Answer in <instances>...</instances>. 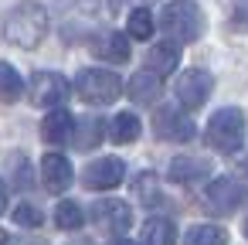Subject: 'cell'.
Listing matches in <instances>:
<instances>
[{
    "label": "cell",
    "instance_id": "cell-11",
    "mask_svg": "<svg viewBox=\"0 0 248 245\" xmlns=\"http://www.w3.org/2000/svg\"><path fill=\"white\" fill-rule=\"evenodd\" d=\"M204 197H207V208H211L214 214H228V211H234V208L241 204L245 191H241L231 177H217V180H211V187L204 191Z\"/></svg>",
    "mask_w": 248,
    "mask_h": 245
},
{
    "label": "cell",
    "instance_id": "cell-13",
    "mask_svg": "<svg viewBox=\"0 0 248 245\" xmlns=\"http://www.w3.org/2000/svg\"><path fill=\"white\" fill-rule=\"evenodd\" d=\"M72 133H75V119H72V113L68 109H62V106H55L48 116H45V123H41V140L45 143H68L72 140Z\"/></svg>",
    "mask_w": 248,
    "mask_h": 245
},
{
    "label": "cell",
    "instance_id": "cell-26",
    "mask_svg": "<svg viewBox=\"0 0 248 245\" xmlns=\"http://www.w3.org/2000/svg\"><path fill=\"white\" fill-rule=\"evenodd\" d=\"M17 184H21V187H31V170L24 167L21 157H17Z\"/></svg>",
    "mask_w": 248,
    "mask_h": 245
},
{
    "label": "cell",
    "instance_id": "cell-5",
    "mask_svg": "<svg viewBox=\"0 0 248 245\" xmlns=\"http://www.w3.org/2000/svg\"><path fill=\"white\" fill-rule=\"evenodd\" d=\"M28 92H31V102H34V106H41V109H55V106H65L72 85H68V79L58 75V72H34Z\"/></svg>",
    "mask_w": 248,
    "mask_h": 245
},
{
    "label": "cell",
    "instance_id": "cell-27",
    "mask_svg": "<svg viewBox=\"0 0 248 245\" xmlns=\"http://www.w3.org/2000/svg\"><path fill=\"white\" fill-rule=\"evenodd\" d=\"M4 208H7V187H4V180H0V214H4Z\"/></svg>",
    "mask_w": 248,
    "mask_h": 245
},
{
    "label": "cell",
    "instance_id": "cell-19",
    "mask_svg": "<svg viewBox=\"0 0 248 245\" xmlns=\"http://www.w3.org/2000/svg\"><path fill=\"white\" fill-rule=\"evenodd\" d=\"M24 92V82L11 62H0V102H17Z\"/></svg>",
    "mask_w": 248,
    "mask_h": 245
},
{
    "label": "cell",
    "instance_id": "cell-20",
    "mask_svg": "<svg viewBox=\"0 0 248 245\" xmlns=\"http://www.w3.org/2000/svg\"><path fill=\"white\" fill-rule=\"evenodd\" d=\"M184 245H228V231L217 225H194L187 231Z\"/></svg>",
    "mask_w": 248,
    "mask_h": 245
},
{
    "label": "cell",
    "instance_id": "cell-10",
    "mask_svg": "<svg viewBox=\"0 0 248 245\" xmlns=\"http://www.w3.org/2000/svg\"><path fill=\"white\" fill-rule=\"evenodd\" d=\"M72 163L62 157V153H45L41 157V184L51 191V194H65L72 187Z\"/></svg>",
    "mask_w": 248,
    "mask_h": 245
},
{
    "label": "cell",
    "instance_id": "cell-7",
    "mask_svg": "<svg viewBox=\"0 0 248 245\" xmlns=\"http://www.w3.org/2000/svg\"><path fill=\"white\" fill-rule=\"evenodd\" d=\"M92 221L112 235H126L133 228V208L126 201H116V197H106V201H95L92 204Z\"/></svg>",
    "mask_w": 248,
    "mask_h": 245
},
{
    "label": "cell",
    "instance_id": "cell-25",
    "mask_svg": "<svg viewBox=\"0 0 248 245\" xmlns=\"http://www.w3.org/2000/svg\"><path fill=\"white\" fill-rule=\"evenodd\" d=\"M14 221H17L21 228H41L45 214H41L34 204H17V208H14Z\"/></svg>",
    "mask_w": 248,
    "mask_h": 245
},
{
    "label": "cell",
    "instance_id": "cell-21",
    "mask_svg": "<svg viewBox=\"0 0 248 245\" xmlns=\"http://www.w3.org/2000/svg\"><path fill=\"white\" fill-rule=\"evenodd\" d=\"M72 136H75V147H78V150H95V147L102 143V119H99V116L82 119L78 133H72Z\"/></svg>",
    "mask_w": 248,
    "mask_h": 245
},
{
    "label": "cell",
    "instance_id": "cell-12",
    "mask_svg": "<svg viewBox=\"0 0 248 245\" xmlns=\"http://www.w3.org/2000/svg\"><path fill=\"white\" fill-rule=\"evenodd\" d=\"M92 55L112 65H126L129 62V38L119 31H102L92 38Z\"/></svg>",
    "mask_w": 248,
    "mask_h": 245
},
{
    "label": "cell",
    "instance_id": "cell-14",
    "mask_svg": "<svg viewBox=\"0 0 248 245\" xmlns=\"http://www.w3.org/2000/svg\"><path fill=\"white\" fill-rule=\"evenodd\" d=\"M126 92H129V99H133V102L146 106V102H156V99H160L163 82H160V75H156V72L143 68V72H136V75L126 82Z\"/></svg>",
    "mask_w": 248,
    "mask_h": 245
},
{
    "label": "cell",
    "instance_id": "cell-17",
    "mask_svg": "<svg viewBox=\"0 0 248 245\" xmlns=\"http://www.w3.org/2000/svg\"><path fill=\"white\" fill-rule=\"evenodd\" d=\"M140 130H143V126H140V119H136L133 113H119V116L109 123V140L126 147V143H136V140H140Z\"/></svg>",
    "mask_w": 248,
    "mask_h": 245
},
{
    "label": "cell",
    "instance_id": "cell-3",
    "mask_svg": "<svg viewBox=\"0 0 248 245\" xmlns=\"http://www.w3.org/2000/svg\"><path fill=\"white\" fill-rule=\"evenodd\" d=\"M204 140L217 153H238L241 143H245V113L234 109V106L217 109L211 116V123L204 126Z\"/></svg>",
    "mask_w": 248,
    "mask_h": 245
},
{
    "label": "cell",
    "instance_id": "cell-8",
    "mask_svg": "<svg viewBox=\"0 0 248 245\" xmlns=\"http://www.w3.org/2000/svg\"><path fill=\"white\" fill-rule=\"evenodd\" d=\"M211 89H214V79L207 72H201V68H187L177 79V99H180L184 109H201L207 102Z\"/></svg>",
    "mask_w": 248,
    "mask_h": 245
},
{
    "label": "cell",
    "instance_id": "cell-22",
    "mask_svg": "<svg viewBox=\"0 0 248 245\" xmlns=\"http://www.w3.org/2000/svg\"><path fill=\"white\" fill-rule=\"evenodd\" d=\"M126 28H129V38H136V41H150L153 38V14L146 11V7H136V11H129V21H126Z\"/></svg>",
    "mask_w": 248,
    "mask_h": 245
},
{
    "label": "cell",
    "instance_id": "cell-6",
    "mask_svg": "<svg viewBox=\"0 0 248 245\" xmlns=\"http://www.w3.org/2000/svg\"><path fill=\"white\" fill-rule=\"evenodd\" d=\"M153 133L160 136V140H167V143H187V140H194V123H190V116L184 113V109H173V106H163V109H156V116H153Z\"/></svg>",
    "mask_w": 248,
    "mask_h": 245
},
{
    "label": "cell",
    "instance_id": "cell-23",
    "mask_svg": "<svg viewBox=\"0 0 248 245\" xmlns=\"http://www.w3.org/2000/svg\"><path fill=\"white\" fill-rule=\"evenodd\" d=\"M82 221H85V214H82V208L75 201H58V208H55V225L58 228L75 231V228H82Z\"/></svg>",
    "mask_w": 248,
    "mask_h": 245
},
{
    "label": "cell",
    "instance_id": "cell-4",
    "mask_svg": "<svg viewBox=\"0 0 248 245\" xmlns=\"http://www.w3.org/2000/svg\"><path fill=\"white\" fill-rule=\"evenodd\" d=\"M75 92H78V99L89 102V106H109V102L119 99L123 82H119V75L109 72V68H82L78 79H75Z\"/></svg>",
    "mask_w": 248,
    "mask_h": 245
},
{
    "label": "cell",
    "instance_id": "cell-15",
    "mask_svg": "<svg viewBox=\"0 0 248 245\" xmlns=\"http://www.w3.org/2000/svg\"><path fill=\"white\" fill-rule=\"evenodd\" d=\"M177 62H180V45L177 41H156L150 51H146V68L150 72H156V75H170L173 68H177Z\"/></svg>",
    "mask_w": 248,
    "mask_h": 245
},
{
    "label": "cell",
    "instance_id": "cell-2",
    "mask_svg": "<svg viewBox=\"0 0 248 245\" xmlns=\"http://www.w3.org/2000/svg\"><path fill=\"white\" fill-rule=\"evenodd\" d=\"M160 28L167 31L170 41L177 45H190L204 34V14L194 0H170L160 11Z\"/></svg>",
    "mask_w": 248,
    "mask_h": 245
},
{
    "label": "cell",
    "instance_id": "cell-29",
    "mask_svg": "<svg viewBox=\"0 0 248 245\" xmlns=\"http://www.w3.org/2000/svg\"><path fill=\"white\" fill-rule=\"evenodd\" d=\"M241 231H245V238H248V218H245V228H241Z\"/></svg>",
    "mask_w": 248,
    "mask_h": 245
},
{
    "label": "cell",
    "instance_id": "cell-1",
    "mask_svg": "<svg viewBox=\"0 0 248 245\" xmlns=\"http://www.w3.org/2000/svg\"><path fill=\"white\" fill-rule=\"evenodd\" d=\"M45 34H48V11L38 0H21L4 21V38L24 51L38 48L45 41Z\"/></svg>",
    "mask_w": 248,
    "mask_h": 245
},
{
    "label": "cell",
    "instance_id": "cell-24",
    "mask_svg": "<svg viewBox=\"0 0 248 245\" xmlns=\"http://www.w3.org/2000/svg\"><path fill=\"white\" fill-rule=\"evenodd\" d=\"M133 187H136V194H140L146 204H156V201H160V194H156V174H150V170H146V174H140Z\"/></svg>",
    "mask_w": 248,
    "mask_h": 245
},
{
    "label": "cell",
    "instance_id": "cell-28",
    "mask_svg": "<svg viewBox=\"0 0 248 245\" xmlns=\"http://www.w3.org/2000/svg\"><path fill=\"white\" fill-rule=\"evenodd\" d=\"M109 245H136V242H129V238H123V235H116V238H112Z\"/></svg>",
    "mask_w": 248,
    "mask_h": 245
},
{
    "label": "cell",
    "instance_id": "cell-9",
    "mask_svg": "<svg viewBox=\"0 0 248 245\" xmlns=\"http://www.w3.org/2000/svg\"><path fill=\"white\" fill-rule=\"evenodd\" d=\"M123 177H126V163H123L119 157H102V160L89 163L85 174H82L85 187H92V191H109V187H116Z\"/></svg>",
    "mask_w": 248,
    "mask_h": 245
},
{
    "label": "cell",
    "instance_id": "cell-16",
    "mask_svg": "<svg viewBox=\"0 0 248 245\" xmlns=\"http://www.w3.org/2000/svg\"><path fill=\"white\" fill-rule=\"evenodd\" d=\"M207 174H211V163L201 157H177L170 163V180H177V184H194Z\"/></svg>",
    "mask_w": 248,
    "mask_h": 245
},
{
    "label": "cell",
    "instance_id": "cell-18",
    "mask_svg": "<svg viewBox=\"0 0 248 245\" xmlns=\"http://www.w3.org/2000/svg\"><path fill=\"white\" fill-rule=\"evenodd\" d=\"M177 242V228L170 218H150L143 225V245H173Z\"/></svg>",
    "mask_w": 248,
    "mask_h": 245
}]
</instances>
